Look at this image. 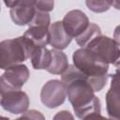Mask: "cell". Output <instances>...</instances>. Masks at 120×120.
<instances>
[{
    "instance_id": "obj_1",
    "label": "cell",
    "mask_w": 120,
    "mask_h": 120,
    "mask_svg": "<svg viewBox=\"0 0 120 120\" xmlns=\"http://www.w3.org/2000/svg\"><path fill=\"white\" fill-rule=\"evenodd\" d=\"M61 82L66 86L67 96L78 118L82 120L91 113H100L99 98L95 95L87 78L73 65H68L61 74Z\"/></svg>"
},
{
    "instance_id": "obj_2",
    "label": "cell",
    "mask_w": 120,
    "mask_h": 120,
    "mask_svg": "<svg viewBox=\"0 0 120 120\" xmlns=\"http://www.w3.org/2000/svg\"><path fill=\"white\" fill-rule=\"evenodd\" d=\"M72 61L73 66L87 78L94 92L103 89L109 78V64L86 48L76 50L72 54Z\"/></svg>"
},
{
    "instance_id": "obj_3",
    "label": "cell",
    "mask_w": 120,
    "mask_h": 120,
    "mask_svg": "<svg viewBox=\"0 0 120 120\" xmlns=\"http://www.w3.org/2000/svg\"><path fill=\"white\" fill-rule=\"evenodd\" d=\"M36 48L23 36L2 40L0 42V69L6 70L22 64L30 58Z\"/></svg>"
},
{
    "instance_id": "obj_4",
    "label": "cell",
    "mask_w": 120,
    "mask_h": 120,
    "mask_svg": "<svg viewBox=\"0 0 120 120\" xmlns=\"http://www.w3.org/2000/svg\"><path fill=\"white\" fill-rule=\"evenodd\" d=\"M28 29L23 37L28 39L35 47H46L49 44V27L51 25V17L48 12L36 9L32 21L27 24Z\"/></svg>"
},
{
    "instance_id": "obj_5",
    "label": "cell",
    "mask_w": 120,
    "mask_h": 120,
    "mask_svg": "<svg viewBox=\"0 0 120 120\" xmlns=\"http://www.w3.org/2000/svg\"><path fill=\"white\" fill-rule=\"evenodd\" d=\"M84 48L94 52L107 64L118 67L120 56L119 42L114 38L101 35L92 39Z\"/></svg>"
},
{
    "instance_id": "obj_6",
    "label": "cell",
    "mask_w": 120,
    "mask_h": 120,
    "mask_svg": "<svg viewBox=\"0 0 120 120\" xmlns=\"http://www.w3.org/2000/svg\"><path fill=\"white\" fill-rule=\"evenodd\" d=\"M30 76L26 65L21 64L11 67L0 76V95L21 90Z\"/></svg>"
},
{
    "instance_id": "obj_7",
    "label": "cell",
    "mask_w": 120,
    "mask_h": 120,
    "mask_svg": "<svg viewBox=\"0 0 120 120\" xmlns=\"http://www.w3.org/2000/svg\"><path fill=\"white\" fill-rule=\"evenodd\" d=\"M67 98L65 84L60 80H50L42 86L40 91V100L42 104L50 109L62 105Z\"/></svg>"
},
{
    "instance_id": "obj_8",
    "label": "cell",
    "mask_w": 120,
    "mask_h": 120,
    "mask_svg": "<svg viewBox=\"0 0 120 120\" xmlns=\"http://www.w3.org/2000/svg\"><path fill=\"white\" fill-rule=\"evenodd\" d=\"M4 4L10 8L9 14L13 22L20 26L28 24L36 13L35 1L32 0L4 1Z\"/></svg>"
},
{
    "instance_id": "obj_9",
    "label": "cell",
    "mask_w": 120,
    "mask_h": 120,
    "mask_svg": "<svg viewBox=\"0 0 120 120\" xmlns=\"http://www.w3.org/2000/svg\"><path fill=\"white\" fill-rule=\"evenodd\" d=\"M65 31L71 38H76L90 24L87 15L80 9H72L68 11L61 21Z\"/></svg>"
},
{
    "instance_id": "obj_10",
    "label": "cell",
    "mask_w": 120,
    "mask_h": 120,
    "mask_svg": "<svg viewBox=\"0 0 120 120\" xmlns=\"http://www.w3.org/2000/svg\"><path fill=\"white\" fill-rule=\"evenodd\" d=\"M30 104L28 95L22 91H11L1 96V107L12 114L23 113L28 110Z\"/></svg>"
},
{
    "instance_id": "obj_11",
    "label": "cell",
    "mask_w": 120,
    "mask_h": 120,
    "mask_svg": "<svg viewBox=\"0 0 120 120\" xmlns=\"http://www.w3.org/2000/svg\"><path fill=\"white\" fill-rule=\"evenodd\" d=\"M107 113L111 120H119V84L118 70L112 75L111 87L106 94Z\"/></svg>"
},
{
    "instance_id": "obj_12",
    "label": "cell",
    "mask_w": 120,
    "mask_h": 120,
    "mask_svg": "<svg viewBox=\"0 0 120 120\" xmlns=\"http://www.w3.org/2000/svg\"><path fill=\"white\" fill-rule=\"evenodd\" d=\"M72 38L67 34L61 21L52 22L49 27V44L55 50L62 51L70 44Z\"/></svg>"
},
{
    "instance_id": "obj_13",
    "label": "cell",
    "mask_w": 120,
    "mask_h": 120,
    "mask_svg": "<svg viewBox=\"0 0 120 120\" xmlns=\"http://www.w3.org/2000/svg\"><path fill=\"white\" fill-rule=\"evenodd\" d=\"M30 60L32 67L35 69H47L52 60L51 50L47 49L46 47L36 48L31 53Z\"/></svg>"
},
{
    "instance_id": "obj_14",
    "label": "cell",
    "mask_w": 120,
    "mask_h": 120,
    "mask_svg": "<svg viewBox=\"0 0 120 120\" xmlns=\"http://www.w3.org/2000/svg\"><path fill=\"white\" fill-rule=\"evenodd\" d=\"M51 53H52L51 64L46 70L52 74L61 75L68 67V56L62 51L55 50V49L51 50Z\"/></svg>"
},
{
    "instance_id": "obj_15",
    "label": "cell",
    "mask_w": 120,
    "mask_h": 120,
    "mask_svg": "<svg viewBox=\"0 0 120 120\" xmlns=\"http://www.w3.org/2000/svg\"><path fill=\"white\" fill-rule=\"evenodd\" d=\"M98 36H101L100 27L96 23L90 22V24L83 31V33L81 34L79 37H77L75 38V40H76V43L81 48H84L92 39H94L95 38H97Z\"/></svg>"
},
{
    "instance_id": "obj_16",
    "label": "cell",
    "mask_w": 120,
    "mask_h": 120,
    "mask_svg": "<svg viewBox=\"0 0 120 120\" xmlns=\"http://www.w3.org/2000/svg\"><path fill=\"white\" fill-rule=\"evenodd\" d=\"M85 5L91 11L96 13H101L107 11L113 5V2L105 0H87L85 1Z\"/></svg>"
},
{
    "instance_id": "obj_17",
    "label": "cell",
    "mask_w": 120,
    "mask_h": 120,
    "mask_svg": "<svg viewBox=\"0 0 120 120\" xmlns=\"http://www.w3.org/2000/svg\"><path fill=\"white\" fill-rule=\"evenodd\" d=\"M14 120H46L45 116L37 110H27L20 117Z\"/></svg>"
},
{
    "instance_id": "obj_18",
    "label": "cell",
    "mask_w": 120,
    "mask_h": 120,
    "mask_svg": "<svg viewBox=\"0 0 120 120\" xmlns=\"http://www.w3.org/2000/svg\"><path fill=\"white\" fill-rule=\"evenodd\" d=\"M54 7V2L53 1H46V0H38L35 1V8L37 10L43 11V12H48L52 10Z\"/></svg>"
},
{
    "instance_id": "obj_19",
    "label": "cell",
    "mask_w": 120,
    "mask_h": 120,
    "mask_svg": "<svg viewBox=\"0 0 120 120\" xmlns=\"http://www.w3.org/2000/svg\"><path fill=\"white\" fill-rule=\"evenodd\" d=\"M52 120H74V116L72 115L70 112L63 110V111L58 112L52 117Z\"/></svg>"
},
{
    "instance_id": "obj_20",
    "label": "cell",
    "mask_w": 120,
    "mask_h": 120,
    "mask_svg": "<svg viewBox=\"0 0 120 120\" xmlns=\"http://www.w3.org/2000/svg\"><path fill=\"white\" fill-rule=\"evenodd\" d=\"M82 120H111V119L102 116L100 113H97V112H95V113H91V114L85 116Z\"/></svg>"
},
{
    "instance_id": "obj_21",
    "label": "cell",
    "mask_w": 120,
    "mask_h": 120,
    "mask_svg": "<svg viewBox=\"0 0 120 120\" xmlns=\"http://www.w3.org/2000/svg\"><path fill=\"white\" fill-rule=\"evenodd\" d=\"M0 120H9L8 117H5V116H1L0 115Z\"/></svg>"
},
{
    "instance_id": "obj_22",
    "label": "cell",
    "mask_w": 120,
    "mask_h": 120,
    "mask_svg": "<svg viewBox=\"0 0 120 120\" xmlns=\"http://www.w3.org/2000/svg\"><path fill=\"white\" fill-rule=\"evenodd\" d=\"M0 102H1V95H0Z\"/></svg>"
}]
</instances>
